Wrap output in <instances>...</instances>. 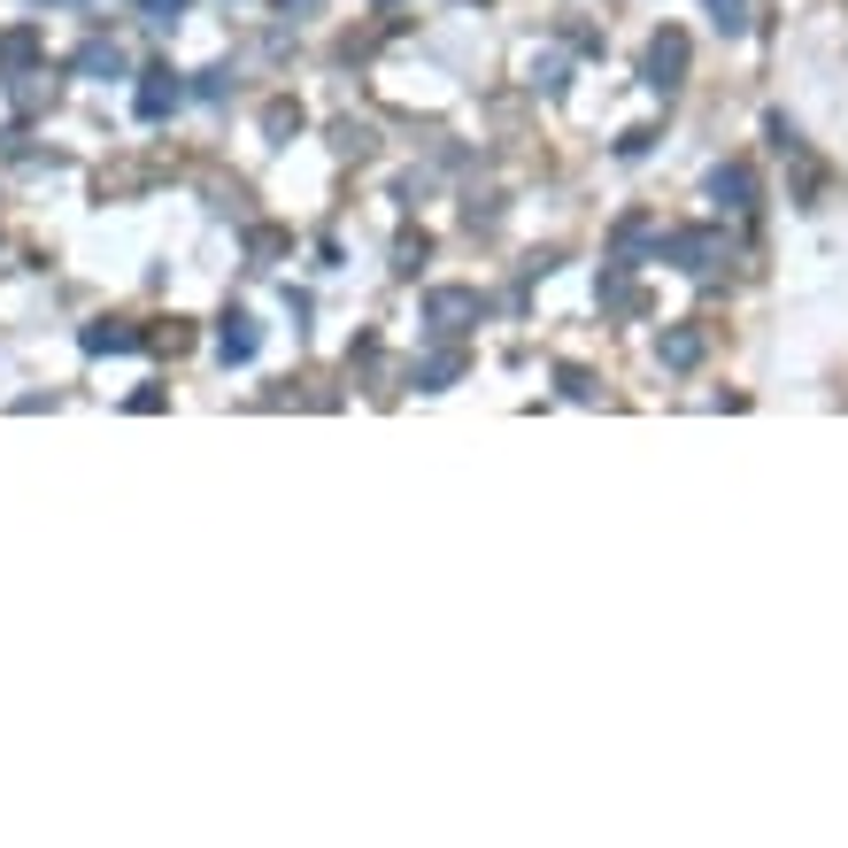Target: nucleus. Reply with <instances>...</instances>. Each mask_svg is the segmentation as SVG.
Segmentation results:
<instances>
[{
  "label": "nucleus",
  "instance_id": "f257e3e1",
  "mask_svg": "<svg viewBox=\"0 0 848 848\" xmlns=\"http://www.w3.org/2000/svg\"><path fill=\"white\" fill-rule=\"evenodd\" d=\"M678 70H686V39H678V31H664V39L648 47V85H656V93H672Z\"/></svg>",
  "mask_w": 848,
  "mask_h": 848
},
{
  "label": "nucleus",
  "instance_id": "f03ea898",
  "mask_svg": "<svg viewBox=\"0 0 848 848\" xmlns=\"http://www.w3.org/2000/svg\"><path fill=\"white\" fill-rule=\"evenodd\" d=\"M177 109V70H147V85H140V116H170Z\"/></svg>",
  "mask_w": 848,
  "mask_h": 848
},
{
  "label": "nucleus",
  "instance_id": "423d86ee",
  "mask_svg": "<svg viewBox=\"0 0 848 848\" xmlns=\"http://www.w3.org/2000/svg\"><path fill=\"white\" fill-rule=\"evenodd\" d=\"M664 362H672V370H694V362H702V333H686V325L664 333Z\"/></svg>",
  "mask_w": 848,
  "mask_h": 848
},
{
  "label": "nucleus",
  "instance_id": "1a4fd4ad",
  "mask_svg": "<svg viewBox=\"0 0 848 848\" xmlns=\"http://www.w3.org/2000/svg\"><path fill=\"white\" fill-rule=\"evenodd\" d=\"M85 70H93V78H116L124 54H116V47H85Z\"/></svg>",
  "mask_w": 848,
  "mask_h": 848
},
{
  "label": "nucleus",
  "instance_id": "20e7f679",
  "mask_svg": "<svg viewBox=\"0 0 848 848\" xmlns=\"http://www.w3.org/2000/svg\"><path fill=\"white\" fill-rule=\"evenodd\" d=\"M85 347L93 355H124V347H140V333L132 325H85Z\"/></svg>",
  "mask_w": 848,
  "mask_h": 848
},
{
  "label": "nucleus",
  "instance_id": "39448f33",
  "mask_svg": "<svg viewBox=\"0 0 848 848\" xmlns=\"http://www.w3.org/2000/svg\"><path fill=\"white\" fill-rule=\"evenodd\" d=\"M672 255L686 263V270H709V255H717V239H709V232H678V239H672Z\"/></svg>",
  "mask_w": 848,
  "mask_h": 848
},
{
  "label": "nucleus",
  "instance_id": "0eeeda50",
  "mask_svg": "<svg viewBox=\"0 0 848 848\" xmlns=\"http://www.w3.org/2000/svg\"><path fill=\"white\" fill-rule=\"evenodd\" d=\"M216 347H224V362H247V355H255V325H247V317H224V339H216Z\"/></svg>",
  "mask_w": 848,
  "mask_h": 848
},
{
  "label": "nucleus",
  "instance_id": "f8f14e48",
  "mask_svg": "<svg viewBox=\"0 0 848 848\" xmlns=\"http://www.w3.org/2000/svg\"><path fill=\"white\" fill-rule=\"evenodd\" d=\"M140 8H147V16H155V23H170V16H177V8H185V0H140Z\"/></svg>",
  "mask_w": 848,
  "mask_h": 848
},
{
  "label": "nucleus",
  "instance_id": "9d476101",
  "mask_svg": "<svg viewBox=\"0 0 848 848\" xmlns=\"http://www.w3.org/2000/svg\"><path fill=\"white\" fill-rule=\"evenodd\" d=\"M709 16H717V31H740L748 23V0H709Z\"/></svg>",
  "mask_w": 848,
  "mask_h": 848
},
{
  "label": "nucleus",
  "instance_id": "7ed1b4c3",
  "mask_svg": "<svg viewBox=\"0 0 848 848\" xmlns=\"http://www.w3.org/2000/svg\"><path fill=\"white\" fill-rule=\"evenodd\" d=\"M709 193H717L725 208H748V193H756V185H748V170H740V163H725V170H709Z\"/></svg>",
  "mask_w": 848,
  "mask_h": 848
},
{
  "label": "nucleus",
  "instance_id": "9b49d317",
  "mask_svg": "<svg viewBox=\"0 0 848 848\" xmlns=\"http://www.w3.org/2000/svg\"><path fill=\"white\" fill-rule=\"evenodd\" d=\"M417 263H425V239H401V247H394V270H401V278H409V270H417Z\"/></svg>",
  "mask_w": 848,
  "mask_h": 848
},
{
  "label": "nucleus",
  "instance_id": "6e6552de",
  "mask_svg": "<svg viewBox=\"0 0 848 848\" xmlns=\"http://www.w3.org/2000/svg\"><path fill=\"white\" fill-rule=\"evenodd\" d=\"M479 309V294H432V325L440 333H456V317H471Z\"/></svg>",
  "mask_w": 848,
  "mask_h": 848
}]
</instances>
